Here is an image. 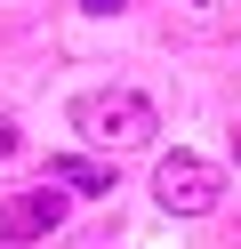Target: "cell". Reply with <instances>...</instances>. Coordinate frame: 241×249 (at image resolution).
<instances>
[{
  "mask_svg": "<svg viewBox=\"0 0 241 249\" xmlns=\"http://www.w3.org/2000/svg\"><path fill=\"white\" fill-rule=\"evenodd\" d=\"M153 193H161V209H169V217H201V209H217V201H225V177L201 161V153H161Z\"/></svg>",
  "mask_w": 241,
  "mask_h": 249,
  "instance_id": "cell-2",
  "label": "cell"
},
{
  "mask_svg": "<svg viewBox=\"0 0 241 249\" xmlns=\"http://www.w3.org/2000/svg\"><path fill=\"white\" fill-rule=\"evenodd\" d=\"M64 225V185H32V193H8L0 201V241L24 249V241H48Z\"/></svg>",
  "mask_w": 241,
  "mask_h": 249,
  "instance_id": "cell-3",
  "label": "cell"
},
{
  "mask_svg": "<svg viewBox=\"0 0 241 249\" xmlns=\"http://www.w3.org/2000/svg\"><path fill=\"white\" fill-rule=\"evenodd\" d=\"M48 185H64V193H112V161H89V153H56V161H48Z\"/></svg>",
  "mask_w": 241,
  "mask_h": 249,
  "instance_id": "cell-4",
  "label": "cell"
},
{
  "mask_svg": "<svg viewBox=\"0 0 241 249\" xmlns=\"http://www.w3.org/2000/svg\"><path fill=\"white\" fill-rule=\"evenodd\" d=\"M80 8H89V17H112V8H129V0H80Z\"/></svg>",
  "mask_w": 241,
  "mask_h": 249,
  "instance_id": "cell-5",
  "label": "cell"
},
{
  "mask_svg": "<svg viewBox=\"0 0 241 249\" xmlns=\"http://www.w3.org/2000/svg\"><path fill=\"white\" fill-rule=\"evenodd\" d=\"M8 153H16V121H0V161H8Z\"/></svg>",
  "mask_w": 241,
  "mask_h": 249,
  "instance_id": "cell-6",
  "label": "cell"
},
{
  "mask_svg": "<svg viewBox=\"0 0 241 249\" xmlns=\"http://www.w3.org/2000/svg\"><path fill=\"white\" fill-rule=\"evenodd\" d=\"M73 129L89 137V145L105 153H129V145H153V105L137 97V89H89V97H73Z\"/></svg>",
  "mask_w": 241,
  "mask_h": 249,
  "instance_id": "cell-1",
  "label": "cell"
}]
</instances>
